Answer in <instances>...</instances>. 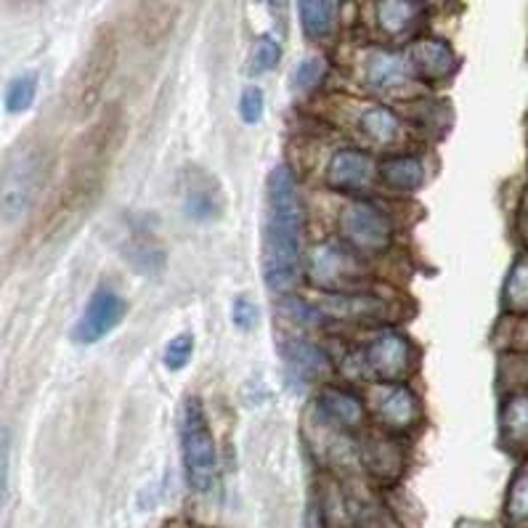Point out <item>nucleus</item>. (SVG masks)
Here are the masks:
<instances>
[{
	"label": "nucleus",
	"mask_w": 528,
	"mask_h": 528,
	"mask_svg": "<svg viewBox=\"0 0 528 528\" xmlns=\"http://www.w3.org/2000/svg\"><path fill=\"white\" fill-rule=\"evenodd\" d=\"M526 215H528V194H526Z\"/></svg>",
	"instance_id": "nucleus-35"
},
{
	"label": "nucleus",
	"mask_w": 528,
	"mask_h": 528,
	"mask_svg": "<svg viewBox=\"0 0 528 528\" xmlns=\"http://www.w3.org/2000/svg\"><path fill=\"white\" fill-rule=\"evenodd\" d=\"M308 279L322 292H359L367 282V266L345 242L330 239L308 255Z\"/></svg>",
	"instance_id": "nucleus-5"
},
{
	"label": "nucleus",
	"mask_w": 528,
	"mask_h": 528,
	"mask_svg": "<svg viewBox=\"0 0 528 528\" xmlns=\"http://www.w3.org/2000/svg\"><path fill=\"white\" fill-rule=\"evenodd\" d=\"M112 67H115V43H112V38H104L99 40V46H96V51L85 64L83 91H80V101H83L85 109H91L96 104Z\"/></svg>",
	"instance_id": "nucleus-18"
},
{
	"label": "nucleus",
	"mask_w": 528,
	"mask_h": 528,
	"mask_svg": "<svg viewBox=\"0 0 528 528\" xmlns=\"http://www.w3.org/2000/svg\"><path fill=\"white\" fill-rule=\"evenodd\" d=\"M332 3H335V6L340 8V6H343V3H345V0H332Z\"/></svg>",
	"instance_id": "nucleus-34"
},
{
	"label": "nucleus",
	"mask_w": 528,
	"mask_h": 528,
	"mask_svg": "<svg viewBox=\"0 0 528 528\" xmlns=\"http://www.w3.org/2000/svg\"><path fill=\"white\" fill-rule=\"evenodd\" d=\"M417 364L412 340L398 330L377 332L353 353V375L380 383H406Z\"/></svg>",
	"instance_id": "nucleus-3"
},
{
	"label": "nucleus",
	"mask_w": 528,
	"mask_h": 528,
	"mask_svg": "<svg viewBox=\"0 0 528 528\" xmlns=\"http://www.w3.org/2000/svg\"><path fill=\"white\" fill-rule=\"evenodd\" d=\"M125 316H128V300L107 284H99L85 303L83 316L72 327V340L80 345L99 343L117 324L125 322Z\"/></svg>",
	"instance_id": "nucleus-7"
},
{
	"label": "nucleus",
	"mask_w": 528,
	"mask_h": 528,
	"mask_svg": "<svg viewBox=\"0 0 528 528\" xmlns=\"http://www.w3.org/2000/svg\"><path fill=\"white\" fill-rule=\"evenodd\" d=\"M316 409L330 425H335L337 430H345V433L359 430L367 420V404L356 393L340 388V385H324L319 401H316Z\"/></svg>",
	"instance_id": "nucleus-14"
},
{
	"label": "nucleus",
	"mask_w": 528,
	"mask_h": 528,
	"mask_svg": "<svg viewBox=\"0 0 528 528\" xmlns=\"http://www.w3.org/2000/svg\"><path fill=\"white\" fill-rule=\"evenodd\" d=\"M372 412L385 433L404 436L420 422V398L404 383H380L372 398Z\"/></svg>",
	"instance_id": "nucleus-8"
},
{
	"label": "nucleus",
	"mask_w": 528,
	"mask_h": 528,
	"mask_svg": "<svg viewBox=\"0 0 528 528\" xmlns=\"http://www.w3.org/2000/svg\"><path fill=\"white\" fill-rule=\"evenodd\" d=\"M194 356V337L189 332H181L165 345V353H162V361L170 372H181V369L189 367V361Z\"/></svg>",
	"instance_id": "nucleus-29"
},
{
	"label": "nucleus",
	"mask_w": 528,
	"mask_h": 528,
	"mask_svg": "<svg viewBox=\"0 0 528 528\" xmlns=\"http://www.w3.org/2000/svg\"><path fill=\"white\" fill-rule=\"evenodd\" d=\"M406 64L414 75L425 83H441L460 69V59L454 54V48L441 38H417L409 46Z\"/></svg>",
	"instance_id": "nucleus-11"
},
{
	"label": "nucleus",
	"mask_w": 528,
	"mask_h": 528,
	"mask_svg": "<svg viewBox=\"0 0 528 528\" xmlns=\"http://www.w3.org/2000/svg\"><path fill=\"white\" fill-rule=\"evenodd\" d=\"M35 96H38V72H22L6 85L3 107L8 115H22L35 104Z\"/></svg>",
	"instance_id": "nucleus-23"
},
{
	"label": "nucleus",
	"mask_w": 528,
	"mask_h": 528,
	"mask_svg": "<svg viewBox=\"0 0 528 528\" xmlns=\"http://www.w3.org/2000/svg\"><path fill=\"white\" fill-rule=\"evenodd\" d=\"M505 306L513 314H526L528 311V255L518 258L510 268V274H507Z\"/></svg>",
	"instance_id": "nucleus-26"
},
{
	"label": "nucleus",
	"mask_w": 528,
	"mask_h": 528,
	"mask_svg": "<svg viewBox=\"0 0 528 528\" xmlns=\"http://www.w3.org/2000/svg\"><path fill=\"white\" fill-rule=\"evenodd\" d=\"M422 19L420 0H375V22L380 32L404 38Z\"/></svg>",
	"instance_id": "nucleus-17"
},
{
	"label": "nucleus",
	"mask_w": 528,
	"mask_h": 528,
	"mask_svg": "<svg viewBox=\"0 0 528 528\" xmlns=\"http://www.w3.org/2000/svg\"><path fill=\"white\" fill-rule=\"evenodd\" d=\"M226 210V194L207 170L189 168L184 173V213L197 223L218 221Z\"/></svg>",
	"instance_id": "nucleus-10"
},
{
	"label": "nucleus",
	"mask_w": 528,
	"mask_h": 528,
	"mask_svg": "<svg viewBox=\"0 0 528 528\" xmlns=\"http://www.w3.org/2000/svg\"><path fill=\"white\" fill-rule=\"evenodd\" d=\"M181 454H184L186 481L197 494L213 491L218 481V449L207 422L205 406L199 398H189L181 417Z\"/></svg>",
	"instance_id": "nucleus-2"
},
{
	"label": "nucleus",
	"mask_w": 528,
	"mask_h": 528,
	"mask_svg": "<svg viewBox=\"0 0 528 528\" xmlns=\"http://www.w3.org/2000/svg\"><path fill=\"white\" fill-rule=\"evenodd\" d=\"M502 433L510 444L528 441V396H510L502 409Z\"/></svg>",
	"instance_id": "nucleus-25"
},
{
	"label": "nucleus",
	"mask_w": 528,
	"mask_h": 528,
	"mask_svg": "<svg viewBox=\"0 0 528 528\" xmlns=\"http://www.w3.org/2000/svg\"><path fill=\"white\" fill-rule=\"evenodd\" d=\"M361 131L367 133L372 141L377 144H393L398 136H401V120L393 112L391 107H383V104H375L369 107L364 115H361Z\"/></svg>",
	"instance_id": "nucleus-22"
},
{
	"label": "nucleus",
	"mask_w": 528,
	"mask_h": 528,
	"mask_svg": "<svg viewBox=\"0 0 528 528\" xmlns=\"http://www.w3.org/2000/svg\"><path fill=\"white\" fill-rule=\"evenodd\" d=\"M258 3L268 6L271 11H284V8H287V0H258Z\"/></svg>",
	"instance_id": "nucleus-33"
},
{
	"label": "nucleus",
	"mask_w": 528,
	"mask_h": 528,
	"mask_svg": "<svg viewBox=\"0 0 528 528\" xmlns=\"http://www.w3.org/2000/svg\"><path fill=\"white\" fill-rule=\"evenodd\" d=\"M337 234H340V242H345L361 258L385 255L396 242V223L383 207L364 202V199H353L337 215Z\"/></svg>",
	"instance_id": "nucleus-4"
},
{
	"label": "nucleus",
	"mask_w": 528,
	"mask_h": 528,
	"mask_svg": "<svg viewBox=\"0 0 528 528\" xmlns=\"http://www.w3.org/2000/svg\"><path fill=\"white\" fill-rule=\"evenodd\" d=\"M263 109H266V99H263V91L258 85H247L242 91V99H239V115L247 125L261 123Z\"/></svg>",
	"instance_id": "nucleus-30"
},
{
	"label": "nucleus",
	"mask_w": 528,
	"mask_h": 528,
	"mask_svg": "<svg viewBox=\"0 0 528 528\" xmlns=\"http://www.w3.org/2000/svg\"><path fill=\"white\" fill-rule=\"evenodd\" d=\"M8 467H11V430L6 425H0V515H3V505H6Z\"/></svg>",
	"instance_id": "nucleus-31"
},
{
	"label": "nucleus",
	"mask_w": 528,
	"mask_h": 528,
	"mask_svg": "<svg viewBox=\"0 0 528 528\" xmlns=\"http://www.w3.org/2000/svg\"><path fill=\"white\" fill-rule=\"evenodd\" d=\"M261 322V311L255 306L253 300L237 298L234 300V324H237L242 332H253Z\"/></svg>",
	"instance_id": "nucleus-32"
},
{
	"label": "nucleus",
	"mask_w": 528,
	"mask_h": 528,
	"mask_svg": "<svg viewBox=\"0 0 528 528\" xmlns=\"http://www.w3.org/2000/svg\"><path fill=\"white\" fill-rule=\"evenodd\" d=\"M324 75H327V62L319 59V56H308V59L298 64L295 75H292V91L306 96V93H311L316 85L322 83Z\"/></svg>",
	"instance_id": "nucleus-27"
},
{
	"label": "nucleus",
	"mask_w": 528,
	"mask_h": 528,
	"mask_svg": "<svg viewBox=\"0 0 528 528\" xmlns=\"http://www.w3.org/2000/svg\"><path fill=\"white\" fill-rule=\"evenodd\" d=\"M284 359H287V367H290L292 377L298 383H316V380H324V377L332 375V359L327 353L314 345L311 340H290L284 345Z\"/></svg>",
	"instance_id": "nucleus-15"
},
{
	"label": "nucleus",
	"mask_w": 528,
	"mask_h": 528,
	"mask_svg": "<svg viewBox=\"0 0 528 528\" xmlns=\"http://www.w3.org/2000/svg\"><path fill=\"white\" fill-rule=\"evenodd\" d=\"M324 316L343 319V322H380L391 316V306L385 300L359 292H324L322 308Z\"/></svg>",
	"instance_id": "nucleus-13"
},
{
	"label": "nucleus",
	"mask_w": 528,
	"mask_h": 528,
	"mask_svg": "<svg viewBox=\"0 0 528 528\" xmlns=\"http://www.w3.org/2000/svg\"><path fill=\"white\" fill-rule=\"evenodd\" d=\"M46 160L40 149H24L8 162L3 181H0V218L6 223H19L30 213L43 184Z\"/></svg>",
	"instance_id": "nucleus-6"
},
{
	"label": "nucleus",
	"mask_w": 528,
	"mask_h": 528,
	"mask_svg": "<svg viewBox=\"0 0 528 528\" xmlns=\"http://www.w3.org/2000/svg\"><path fill=\"white\" fill-rule=\"evenodd\" d=\"M364 75H367V83L375 91L391 93L406 85V80H409V64L396 51L375 48V51H369L367 64H364Z\"/></svg>",
	"instance_id": "nucleus-16"
},
{
	"label": "nucleus",
	"mask_w": 528,
	"mask_h": 528,
	"mask_svg": "<svg viewBox=\"0 0 528 528\" xmlns=\"http://www.w3.org/2000/svg\"><path fill=\"white\" fill-rule=\"evenodd\" d=\"M505 518L510 528H528V462L515 473L507 491Z\"/></svg>",
	"instance_id": "nucleus-24"
},
{
	"label": "nucleus",
	"mask_w": 528,
	"mask_h": 528,
	"mask_svg": "<svg viewBox=\"0 0 528 528\" xmlns=\"http://www.w3.org/2000/svg\"><path fill=\"white\" fill-rule=\"evenodd\" d=\"M125 258L133 266V271L138 274H157L165 263V253H162V247L154 242L149 234H133L128 239V245H125Z\"/></svg>",
	"instance_id": "nucleus-21"
},
{
	"label": "nucleus",
	"mask_w": 528,
	"mask_h": 528,
	"mask_svg": "<svg viewBox=\"0 0 528 528\" xmlns=\"http://www.w3.org/2000/svg\"><path fill=\"white\" fill-rule=\"evenodd\" d=\"M377 176V160L364 149L345 146L340 152L332 154L327 165V184L337 192H361L369 189Z\"/></svg>",
	"instance_id": "nucleus-12"
},
{
	"label": "nucleus",
	"mask_w": 528,
	"mask_h": 528,
	"mask_svg": "<svg viewBox=\"0 0 528 528\" xmlns=\"http://www.w3.org/2000/svg\"><path fill=\"white\" fill-rule=\"evenodd\" d=\"M268 221L263 247V282L276 295L295 290L300 276V237H303V202L298 178L287 165H276L266 184Z\"/></svg>",
	"instance_id": "nucleus-1"
},
{
	"label": "nucleus",
	"mask_w": 528,
	"mask_h": 528,
	"mask_svg": "<svg viewBox=\"0 0 528 528\" xmlns=\"http://www.w3.org/2000/svg\"><path fill=\"white\" fill-rule=\"evenodd\" d=\"M279 62H282V46L271 35H263V38L255 40L253 54H250V69L255 75L271 72V69L279 67Z\"/></svg>",
	"instance_id": "nucleus-28"
},
{
	"label": "nucleus",
	"mask_w": 528,
	"mask_h": 528,
	"mask_svg": "<svg viewBox=\"0 0 528 528\" xmlns=\"http://www.w3.org/2000/svg\"><path fill=\"white\" fill-rule=\"evenodd\" d=\"M377 176L396 192H417L425 184V165L414 154H398V157H388L383 165H377Z\"/></svg>",
	"instance_id": "nucleus-19"
},
{
	"label": "nucleus",
	"mask_w": 528,
	"mask_h": 528,
	"mask_svg": "<svg viewBox=\"0 0 528 528\" xmlns=\"http://www.w3.org/2000/svg\"><path fill=\"white\" fill-rule=\"evenodd\" d=\"M359 462L375 483L393 486L406 470V452L393 433H369L359 441Z\"/></svg>",
	"instance_id": "nucleus-9"
},
{
	"label": "nucleus",
	"mask_w": 528,
	"mask_h": 528,
	"mask_svg": "<svg viewBox=\"0 0 528 528\" xmlns=\"http://www.w3.org/2000/svg\"><path fill=\"white\" fill-rule=\"evenodd\" d=\"M340 8L332 0H298V16L308 38L322 40L335 30V19Z\"/></svg>",
	"instance_id": "nucleus-20"
}]
</instances>
